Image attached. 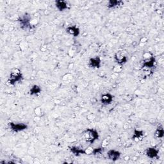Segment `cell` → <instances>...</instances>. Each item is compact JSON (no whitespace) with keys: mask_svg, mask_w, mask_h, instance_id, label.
I'll return each instance as SVG.
<instances>
[{"mask_svg":"<svg viewBox=\"0 0 164 164\" xmlns=\"http://www.w3.org/2000/svg\"><path fill=\"white\" fill-rule=\"evenodd\" d=\"M124 3L122 1H117V0H110L108 3L107 6L108 8H115V7H117L119 6L123 5Z\"/></svg>","mask_w":164,"mask_h":164,"instance_id":"obj_13","label":"cell"},{"mask_svg":"<svg viewBox=\"0 0 164 164\" xmlns=\"http://www.w3.org/2000/svg\"><path fill=\"white\" fill-rule=\"evenodd\" d=\"M55 5L57 8L60 11H64L68 9V5L66 1H62V0H58L55 1Z\"/></svg>","mask_w":164,"mask_h":164,"instance_id":"obj_12","label":"cell"},{"mask_svg":"<svg viewBox=\"0 0 164 164\" xmlns=\"http://www.w3.org/2000/svg\"><path fill=\"white\" fill-rule=\"evenodd\" d=\"M23 78V75L19 69H14L11 71L9 79V83L10 85H14L16 83L20 82Z\"/></svg>","mask_w":164,"mask_h":164,"instance_id":"obj_2","label":"cell"},{"mask_svg":"<svg viewBox=\"0 0 164 164\" xmlns=\"http://www.w3.org/2000/svg\"><path fill=\"white\" fill-rule=\"evenodd\" d=\"M35 114H36V115H39V114H40V113H41V108H36L35 110Z\"/></svg>","mask_w":164,"mask_h":164,"instance_id":"obj_19","label":"cell"},{"mask_svg":"<svg viewBox=\"0 0 164 164\" xmlns=\"http://www.w3.org/2000/svg\"><path fill=\"white\" fill-rule=\"evenodd\" d=\"M158 151L154 148H148L146 150V155L150 158H158Z\"/></svg>","mask_w":164,"mask_h":164,"instance_id":"obj_8","label":"cell"},{"mask_svg":"<svg viewBox=\"0 0 164 164\" xmlns=\"http://www.w3.org/2000/svg\"><path fill=\"white\" fill-rule=\"evenodd\" d=\"M70 149L75 155L78 156L81 154H85V151L83 150L82 149L79 148L78 147H72Z\"/></svg>","mask_w":164,"mask_h":164,"instance_id":"obj_15","label":"cell"},{"mask_svg":"<svg viewBox=\"0 0 164 164\" xmlns=\"http://www.w3.org/2000/svg\"><path fill=\"white\" fill-rule=\"evenodd\" d=\"M93 148H87L85 151V154H87V155H90L91 153H92V152H93Z\"/></svg>","mask_w":164,"mask_h":164,"instance_id":"obj_17","label":"cell"},{"mask_svg":"<svg viewBox=\"0 0 164 164\" xmlns=\"http://www.w3.org/2000/svg\"><path fill=\"white\" fill-rule=\"evenodd\" d=\"M144 138V132L143 131L135 130L134 131L133 135L132 137L133 140L135 142H140L143 140Z\"/></svg>","mask_w":164,"mask_h":164,"instance_id":"obj_10","label":"cell"},{"mask_svg":"<svg viewBox=\"0 0 164 164\" xmlns=\"http://www.w3.org/2000/svg\"><path fill=\"white\" fill-rule=\"evenodd\" d=\"M107 156H108V158L109 160L115 162V161H116V160L119 159L120 156H121V153H120V152H119L118 151L112 149V150L108 151Z\"/></svg>","mask_w":164,"mask_h":164,"instance_id":"obj_5","label":"cell"},{"mask_svg":"<svg viewBox=\"0 0 164 164\" xmlns=\"http://www.w3.org/2000/svg\"><path fill=\"white\" fill-rule=\"evenodd\" d=\"M164 135V131L162 127H158L155 132V136L158 138H162Z\"/></svg>","mask_w":164,"mask_h":164,"instance_id":"obj_16","label":"cell"},{"mask_svg":"<svg viewBox=\"0 0 164 164\" xmlns=\"http://www.w3.org/2000/svg\"><path fill=\"white\" fill-rule=\"evenodd\" d=\"M30 17L29 16H24L23 17L21 18L20 19V24L21 25V27L24 30H26L28 28H30Z\"/></svg>","mask_w":164,"mask_h":164,"instance_id":"obj_4","label":"cell"},{"mask_svg":"<svg viewBox=\"0 0 164 164\" xmlns=\"http://www.w3.org/2000/svg\"><path fill=\"white\" fill-rule=\"evenodd\" d=\"M66 32L69 34L73 35L74 37H78L79 34V28L76 27V26H69L66 29Z\"/></svg>","mask_w":164,"mask_h":164,"instance_id":"obj_11","label":"cell"},{"mask_svg":"<svg viewBox=\"0 0 164 164\" xmlns=\"http://www.w3.org/2000/svg\"><path fill=\"white\" fill-rule=\"evenodd\" d=\"M83 138L87 143L93 144L94 142L98 139L99 134L96 130L94 129H87L83 132Z\"/></svg>","mask_w":164,"mask_h":164,"instance_id":"obj_1","label":"cell"},{"mask_svg":"<svg viewBox=\"0 0 164 164\" xmlns=\"http://www.w3.org/2000/svg\"><path fill=\"white\" fill-rule=\"evenodd\" d=\"M112 101H113V96L110 94L109 93L104 94L101 96V102L103 105H107L110 104L112 102Z\"/></svg>","mask_w":164,"mask_h":164,"instance_id":"obj_6","label":"cell"},{"mask_svg":"<svg viewBox=\"0 0 164 164\" xmlns=\"http://www.w3.org/2000/svg\"><path fill=\"white\" fill-rule=\"evenodd\" d=\"M89 65L91 67L100 68L101 66V59L100 57H96L90 58L89 60Z\"/></svg>","mask_w":164,"mask_h":164,"instance_id":"obj_7","label":"cell"},{"mask_svg":"<svg viewBox=\"0 0 164 164\" xmlns=\"http://www.w3.org/2000/svg\"><path fill=\"white\" fill-rule=\"evenodd\" d=\"M115 60L116 61V62H117L119 64H125L127 62V58L121 53H117L115 54L114 57Z\"/></svg>","mask_w":164,"mask_h":164,"instance_id":"obj_9","label":"cell"},{"mask_svg":"<svg viewBox=\"0 0 164 164\" xmlns=\"http://www.w3.org/2000/svg\"><path fill=\"white\" fill-rule=\"evenodd\" d=\"M41 88L39 86L35 85L34 86H32V88L30 89V95L33 96V95H37V94H39L41 93Z\"/></svg>","mask_w":164,"mask_h":164,"instance_id":"obj_14","label":"cell"},{"mask_svg":"<svg viewBox=\"0 0 164 164\" xmlns=\"http://www.w3.org/2000/svg\"><path fill=\"white\" fill-rule=\"evenodd\" d=\"M10 128L14 132H19L21 131H23L27 129V125L24 123H14L10 122L9 123Z\"/></svg>","mask_w":164,"mask_h":164,"instance_id":"obj_3","label":"cell"},{"mask_svg":"<svg viewBox=\"0 0 164 164\" xmlns=\"http://www.w3.org/2000/svg\"><path fill=\"white\" fill-rule=\"evenodd\" d=\"M108 143H109V141H108V138H106V139H105L103 143H102V147L106 148L108 145Z\"/></svg>","mask_w":164,"mask_h":164,"instance_id":"obj_18","label":"cell"}]
</instances>
